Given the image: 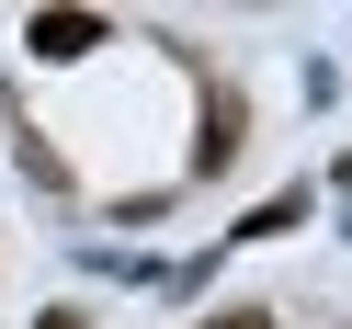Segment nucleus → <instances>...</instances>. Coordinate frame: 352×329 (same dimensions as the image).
<instances>
[{
    "label": "nucleus",
    "instance_id": "nucleus-1",
    "mask_svg": "<svg viewBox=\"0 0 352 329\" xmlns=\"http://www.w3.org/2000/svg\"><path fill=\"white\" fill-rule=\"evenodd\" d=\"M91 46H102L91 12H34V57H91Z\"/></svg>",
    "mask_w": 352,
    "mask_h": 329
},
{
    "label": "nucleus",
    "instance_id": "nucleus-2",
    "mask_svg": "<svg viewBox=\"0 0 352 329\" xmlns=\"http://www.w3.org/2000/svg\"><path fill=\"white\" fill-rule=\"evenodd\" d=\"M46 329H80V318H46Z\"/></svg>",
    "mask_w": 352,
    "mask_h": 329
}]
</instances>
